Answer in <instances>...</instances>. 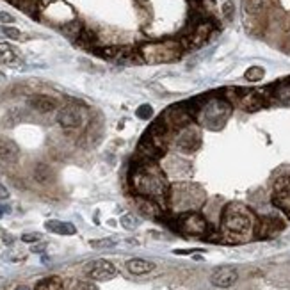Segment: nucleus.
I'll list each match as a JSON object with an SVG mask.
<instances>
[{"label":"nucleus","mask_w":290,"mask_h":290,"mask_svg":"<svg viewBox=\"0 0 290 290\" xmlns=\"http://www.w3.org/2000/svg\"><path fill=\"white\" fill-rule=\"evenodd\" d=\"M130 180H132L133 189L141 198L153 199L157 203L167 202L169 187H167L166 174L151 161L133 167L132 173H130Z\"/></svg>","instance_id":"obj_1"},{"label":"nucleus","mask_w":290,"mask_h":290,"mask_svg":"<svg viewBox=\"0 0 290 290\" xmlns=\"http://www.w3.org/2000/svg\"><path fill=\"white\" fill-rule=\"evenodd\" d=\"M255 219L248 207L240 205V203H230L225 208L221 217V226L226 237H232L233 240L246 237L253 230Z\"/></svg>","instance_id":"obj_2"},{"label":"nucleus","mask_w":290,"mask_h":290,"mask_svg":"<svg viewBox=\"0 0 290 290\" xmlns=\"http://www.w3.org/2000/svg\"><path fill=\"white\" fill-rule=\"evenodd\" d=\"M169 205L178 210L180 214L184 212L196 210L203 203V192L192 184H176L169 189V196H167Z\"/></svg>","instance_id":"obj_3"},{"label":"nucleus","mask_w":290,"mask_h":290,"mask_svg":"<svg viewBox=\"0 0 290 290\" xmlns=\"http://www.w3.org/2000/svg\"><path fill=\"white\" fill-rule=\"evenodd\" d=\"M232 114V107L230 103H226L225 100L214 98L199 110V121L203 125H207L208 128H219L221 125H225V121Z\"/></svg>","instance_id":"obj_4"},{"label":"nucleus","mask_w":290,"mask_h":290,"mask_svg":"<svg viewBox=\"0 0 290 290\" xmlns=\"http://www.w3.org/2000/svg\"><path fill=\"white\" fill-rule=\"evenodd\" d=\"M178 230L187 235H205L208 232V222L198 212H184L178 215Z\"/></svg>","instance_id":"obj_5"},{"label":"nucleus","mask_w":290,"mask_h":290,"mask_svg":"<svg viewBox=\"0 0 290 290\" xmlns=\"http://www.w3.org/2000/svg\"><path fill=\"white\" fill-rule=\"evenodd\" d=\"M199 144H202V133H199V130L196 128L194 125L184 126L182 132L178 133V137H176V148L180 151L191 153V151L198 150Z\"/></svg>","instance_id":"obj_6"},{"label":"nucleus","mask_w":290,"mask_h":290,"mask_svg":"<svg viewBox=\"0 0 290 290\" xmlns=\"http://www.w3.org/2000/svg\"><path fill=\"white\" fill-rule=\"evenodd\" d=\"M118 274V269L113 262L109 260H95L87 265V276L91 280L96 281H107V280H113L114 276Z\"/></svg>","instance_id":"obj_7"},{"label":"nucleus","mask_w":290,"mask_h":290,"mask_svg":"<svg viewBox=\"0 0 290 290\" xmlns=\"http://www.w3.org/2000/svg\"><path fill=\"white\" fill-rule=\"evenodd\" d=\"M237 280H239V273H237V269L235 267H228V265L217 267L210 276V283L214 285V287H219V288L232 287V285L237 283Z\"/></svg>","instance_id":"obj_8"},{"label":"nucleus","mask_w":290,"mask_h":290,"mask_svg":"<svg viewBox=\"0 0 290 290\" xmlns=\"http://www.w3.org/2000/svg\"><path fill=\"white\" fill-rule=\"evenodd\" d=\"M57 123L62 128H77L82 125V114L77 107H62L57 113Z\"/></svg>","instance_id":"obj_9"},{"label":"nucleus","mask_w":290,"mask_h":290,"mask_svg":"<svg viewBox=\"0 0 290 290\" xmlns=\"http://www.w3.org/2000/svg\"><path fill=\"white\" fill-rule=\"evenodd\" d=\"M20 157V151L18 146L9 139H2L0 137V161L6 162V164H14Z\"/></svg>","instance_id":"obj_10"},{"label":"nucleus","mask_w":290,"mask_h":290,"mask_svg":"<svg viewBox=\"0 0 290 290\" xmlns=\"http://www.w3.org/2000/svg\"><path fill=\"white\" fill-rule=\"evenodd\" d=\"M29 107L34 110H38V113H50V110H54L55 107H57V102H55L54 98H50V96H44V95H36L32 96V98H29Z\"/></svg>","instance_id":"obj_11"},{"label":"nucleus","mask_w":290,"mask_h":290,"mask_svg":"<svg viewBox=\"0 0 290 290\" xmlns=\"http://www.w3.org/2000/svg\"><path fill=\"white\" fill-rule=\"evenodd\" d=\"M126 269H128L132 274L141 276V274L151 273V271L155 269V263L148 262V260H143V258H132V260H128V262H126Z\"/></svg>","instance_id":"obj_12"},{"label":"nucleus","mask_w":290,"mask_h":290,"mask_svg":"<svg viewBox=\"0 0 290 290\" xmlns=\"http://www.w3.org/2000/svg\"><path fill=\"white\" fill-rule=\"evenodd\" d=\"M281 230V222L276 221V219H262L256 226V235L258 237H271L274 235L276 232Z\"/></svg>","instance_id":"obj_13"},{"label":"nucleus","mask_w":290,"mask_h":290,"mask_svg":"<svg viewBox=\"0 0 290 290\" xmlns=\"http://www.w3.org/2000/svg\"><path fill=\"white\" fill-rule=\"evenodd\" d=\"M47 230L52 233H59V235H73L77 232V228L72 222H64V221H47Z\"/></svg>","instance_id":"obj_14"},{"label":"nucleus","mask_w":290,"mask_h":290,"mask_svg":"<svg viewBox=\"0 0 290 290\" xmlns=\"http://www.w3.org/2000/svg\"><path fill=\"white\" fill-rule=\"evenodd\" d=\"M18 59L16 48L11 47L9 43H0V62L2 64H13Z\"/></svg>","instance_id":"obj_15"},{"label":"nucleus","mask_w":290,"mask_h":290,"mask_svg":"<svg viewBox=\"0 0 290 290\" xmlns=\"http://www.w3.org/2000/svg\"><path fill=\"white\" fill-rule=\"evenodd\" d=\"M34 290H62V280L59 276L43 278L41 281H38Z\"/></svg>","instance_id":"obj_16"},{"label":"nucleus","mask_w":290,"mask_h":290,"mask_svg":"<svg viewBox=\"0 0 290 290\" xmlns=\"http://www.w3.org/2000/svg\"><path fill=\"white\" fill-rule=\"evenodd\" d=\"M265 7V0H244V9L248 14H258Z\"/></svg>","instance_id":"obj_17"},{"label":"nucleus","mask_w":290,"mask_h":290,"mask_svg":"<svg viewBox=\"0 0 290 290\" xmlns=\"http://www.w3.org/2000/svg\"><path fill=\"white\" fill-rule=\"evenodd\" d=\"M34 178L39 182V184H47V182L52 178L50 167L44 166V164H38V166H36V169H34Z\"/></svg>","instance_id":"obj_18"},{"label":"nucleus","mask_w":290,"mask_h":290,"mask_svg":"<svg viewBox=\"0 0 290 290\" xmlns=\"http://www.w3.org/2000/svg\"><path fill=\"white\" fill-rule=\"evenodd\" d=\"M0 38H7V39H20L21 32L14 27H6V25H0Z\"/></svg>","instance_id":"obj_19"},{"label":"nucleus","mask_w":290,"mask_h":290,"mask_svg":"<svg viewBox=\"0 0 290 290\" xmlns=\"http://www.w3.org/2000/svg\"><path fill=\"white\" fill-rule=\"evenodd\" d=\"M121 225H123V228L126 230H136L137 226H139V219L133 214H125L123 217H121Z\"/></svg>","instance_id":"obj_20"},{"label":"nucleus","mask_w":290,"mask_h":290,"mask_svg":"<svg viewBox=\"0 0 290 290\" xmlns=\"http://www.w3.org/2000/svg\"><path fill=\"white\" fill-rule=\"evenodd\" d=\"M263 75H265V72H263V68H260V66H251L246 72L248 80H262Z\"/></svg>","instance_id":"obj_21"},{"label":"nucleus","mask_w":290,"mask_h":290,"mask_svg":"<svg viewBox=\"0 0 290 290\" xmlns=\"http://www.w3.org/2000/svg\"><path fill=\"white\" fill-rule=\"evenodd\" d=\"M136 114L141 120H150V118L153 116V109H151V105H141Z\"/></svg>","instance_id":"obj_22"},{"label":"nucleus","mask_w":290,"mask_h":290,"mask_svg":"<svg viewBox=\"0 0 290 290\" xmlns=\"http://www.w3.org/2000/svg\"><path fill=\"white\" fill-rule=\"evenodd\" d=\"M91 246L93 248H113L116 246L113 239H103V240H91Z\"/></svg>","instance_id":"obj_23"},{"label":"nucleus","mask_w":290,"mask_h":290,"mask_svg":"<svg viewBox=\"0 0 290 290\" xmlns=\"http://www.w3.org/2000/svg\"><path fill=\"white\" fill-rule=\"evenodd\" d=\"M39 239H41L39 233H25V235H21V240H24V242H38Z\"/></svg>","instance_id":"obj_24"},{"label":"nucleus","mask_w":290,"mask_h":290,"mask_svg":"<svg viewBox=\"0 0 290 290\" xmlns=\"http://www.w3.org/2000/svg\"><path fill=\"white\" fill-rule=\"evenodd\" d=\"M73 290H98V287L93 283H87V281H80V283H77V287Z\"/></svg>","instance_id":"obj_25"},{"label":"nucleus","mask_w":290,"mask_h":290,"mask_svg":"<svg viewBox=\"0 0 290 290\" xmlns=\"http://www.w3.org/2000/svg\"><path fill=\"white\" fill-rule=\"evenodd\" d=\"M0 21H2V24H13L14 18L11 16L9 13H0Z\"/></svg>","instance_id":"obj_26"},{"label":"nucleus","mask_w":290,"mask_h":290,"mask_svg":"<svg viewBox=\"0 0 290 290\" xmlns=\"http://www.w3.org/2000/svg\"><path fill=\"white\" fill-rule=\"evenodd\" d=\"M222 11H225L226 16L232 18V14H233V4H232V2H226L225 7H222Z\"/></svg>","instance_id":"obj_27"},{"label":"nucleus","mask_w":290,"mask_h":290,"mask_svg":"<svg viewBox=\"0 0 290 290\" xmlns=\"http://www.w3.org/2000/svg\"><path fill=\"white\" fill-rule=\"evenodd\" d=\"M7 198H9V191L0 184V199H7Z\"/></svg>","instance_id":"obj_28"},{"label":"nucleus","mask_w":290,"mask_h":290,"mask_svg":"<svg viewBox=\"0 0 290 290\" xmlns=\"http://www.w3.org/2000/svg\"><path fill=\"white\" fill-rule=\"evenodd\" d=\"M43 249H44V244H41V246H34V248H32V251H34V253H41Z\"/></svg>","instance_id":"obj_29"},{"label":"nucleus","mask_w":290,"mask_h":290,"mask_svg":"<svg viewBox=\"0 0 290 290\" xmlns=\"http://www.w3.org/2000/svg\"><path fill=\"white\" fill-rule=\"evenodd\" d=\"M7 212H9V207H4V205H0V215L7 214Z\"/></svg>","instance_id":"obj_30"},{"label":"nucleus","mask_w":290,"mask_h":290,"mask_svg":"<svg viewBox=\"0 0 290 290\" xmlns=\"http://www.w3.org/2000/svg\"><path fill=\"white\" fill-rule=\"evenodd\" d=\"M14 290H29L27 287H18V288H14Z\"/></svg>","instance_id":"obj_31"},{"label":"nucleus","mask_w":290,"mask_h":290,"mask_svg":"<svg viewBox=\"0 0 290 290\" xmlns=\"http://www.w3.org/2000/svg\"><path fill=\"white\" fill-rule=\"evenodd\" d=\"M11 2H14V0H11Z\"/></svg>","instance_id":"obj_32"}]
</instances>
